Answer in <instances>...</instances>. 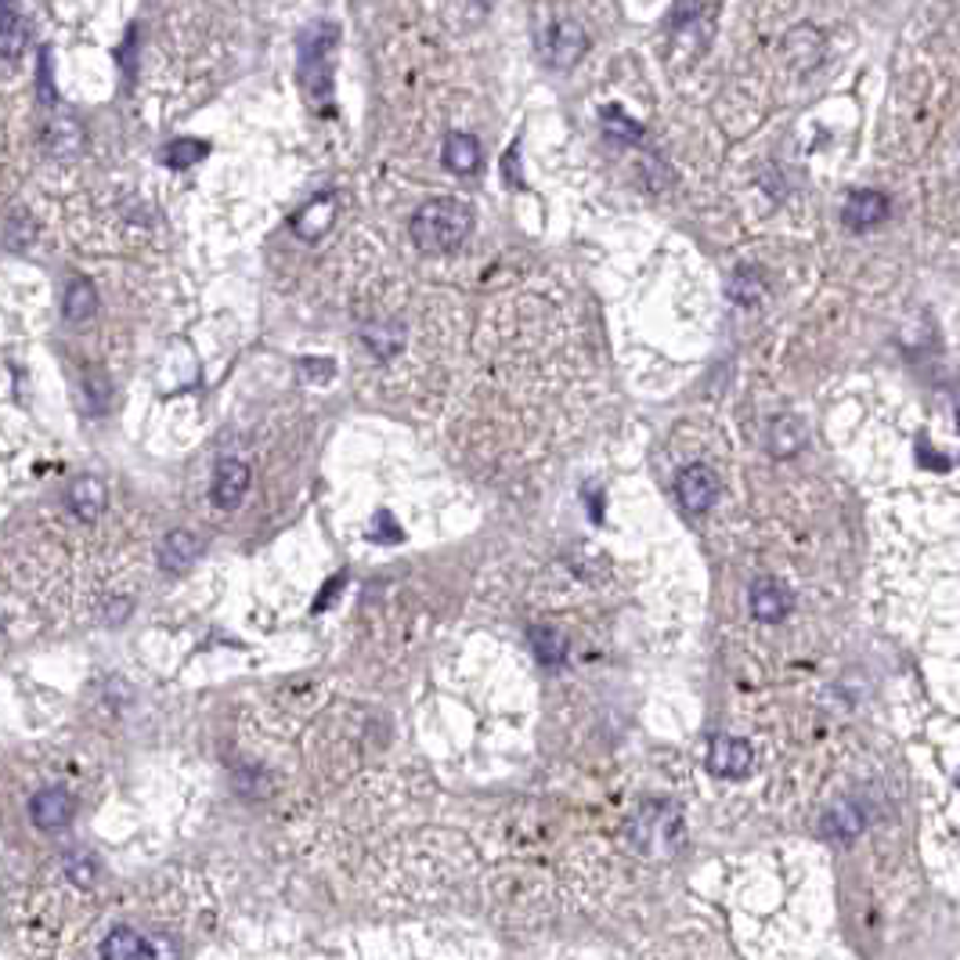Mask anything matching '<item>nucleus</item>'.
<instances>
[{"label":"nucleus","instance_id":"obj_12","mask_svg":"<svg viewBox=\"0 0 960 960\" xmlns=\"http://www.w3.org/2000/svg\"><path fill=\"white\" fill-rule=\"evenodd\" d=\"M196 557H199V538L191 535V531H171L166 541H163V549H160L163 568L174 571V574L188 571L191 563H196Z\"/></svg>","mask_w":960,"mask_h":960},{"label":"nucleus","instance_id":"obj_17","mask_svg":"<svg viewBox=\"0 0 960 960\" xmlns=\"http://www.w3.org/2000/svg\"><path fill=\"white\" fill-rule=\"evenodd\" d=\"M207 152H210L207 141L180 138V141L171 145V152H166V163H171V171H188V166H196Z\"/></svg>","mask_w":960,"mask_h":960},{"label":"nucleus","instance_id":"obj_11","mask_svg":"<svg viewBox=\"0 0 960 960\" xmlns=\"http://www.w3.org/2000/svg\"><path fill=\"white\" fill-rule=\"evenodd\" d=\"M70 510L80 516V521H98L101 513H105V484H101L98 477H84L73 484L70 491Z\"/></svg>","mask_w":960,"mask_h":960},{"label":"nucleus","instance_id":"obj_21","mask_svg":"<svg viewBox=\"0 0 960 960\" xmlns=\"http://www.w3.org/2000/svg\"><path fill=\"white\" fill-rule=\"evenodd\" d=\"M40 98L54 101V90H51V80H48V54H40Z\"/></svg>","mask_w":960,"mask_h":960},{"label":"nucleus","instance_id":"obj_15","mask_svg":"<svg viewBox=\"0 0 960 960\" xmlns=\"http://www.w3.org/2000/svg\"><path fill=\"white\" fill-rule=\"evenodd\" d=\"M62 311H65V319H70V322L90 319V314L98 311V292H95V286H90L87 278L70 282V289H65V300H62Z\"/></svg>","mask_w":960,"mask_h":960},{"label":"nucleus","instance_id":"obj_22","mask_svg":"<svg viewBox=\"0 0 960 960\" xmlns=\"http://www.w3.org/2000/svg\"><path fill=\"white\" fill-rule=\"evenodd\" d=\"M473 4H477V8H488V4H491V0H473Z\"/></svg>","mask_w":960,"mask_h":960},{"label":"nucleus","instance_id":"obj_7","mask_svg":"<svg viewBox=\"0 0 960 960\" xmlns=\"http://www.w3.org/2000/svg\"><path fill=\"white\" fill-rule=\"evenodd\" d=\"M888 196L885 191H852L849 199H845L841 207V224L852 232H867V228H877V224L888 221Z\"/></svg>","mask_w":960,"mask_h":960},{"label":"nucleus","instance_id":"obj_18","mask_svg":"<svg viewBox=\"0 0 960 960\" xmlns=\"http://www.w3.org/2000/svg\"><path fill=\"white\" fill-rule=\"evenodd\" d=\"M600 123H603V134H611L614 141H639L643 138L639 123H632L628 116H621V109H614V105L600 112Z\"/></svg>","mask_w":960,"mask_h":960},{"label":"nucleus","instance_id":"obj_5","mask_svg":"<svg viewBox=\"0 0 960 960\" xmlns=\"http://www.w3.org/2000/svg\"><path fill=\"white\" fill-rule=\"evenodd\" d=\"M76 812V798L65 787H40L37 795L29 798V820L43 831H59L73 820Z\"/></svg>","mask_w":960,"mask_h":960},{"label":"nucleus","instance_id":"obj_20","mask_svg":"<svg viewBox=\"0 0 960 960\" xmlns=\"http://www.w3.org/2000/svg\"><path fill=\"white\" fill-rule=\"evenodd\" d=\"M759 292H762V286H759V275H755L751 267H740L737 275H733L730 297L737 300V303H755V300H759Z\"/></svg>","mask_w":960,"mask_h":960},{"label":"nucleus","instance_id":"obj_19","mask_svg":"<svg viewBox=\"0 0 960 960\" xmlns=\"http://www.w3.org/2000/svg\"><path fill=\"white\" fill-rule=\"evenodd\" d=\"M770 440H773L776 456H795V451L801 448V440H806V434H801V426L795 420H776Z\"/></svg>","mask_w":960,"mask_h":960},{"label":"nucleus","instance_id":"obj_13","mask_svg":"<svg viewBox=\"0 0 960 960\" xmlns=\"http://www.w3.org/2000/svg\"><path fill=\"white\" fill-rule=\"evenodd\" d=\"M440 160H445L451 174H473L481 166V145H477V138H470V134H451V138L445 141Z\"/></svg>","mask_w":960,"mask_h":960},{"label":"nucleus","instance_id":"obj_14","mask_svg":"<svg viewBox=\"0 0 960 960\" xmlns=\"http://www.w3.org/2000/svg\"><path fill=\"white\" fill-rule=\"evenodd\" d=\"M711 765H715V773L744 776V773H748V765H751V748L744 740L719 737L715 740V751H711Z\"/></svg>","mask_w":960,"mask_h":960},{"label":"nucleus","instance_id":"obj_1","mask_svg":"<svg viewBox=\"0 0 960 960\" xmlns=\"http://www.w3.org/2000/svg\"><path fill=\"white\" fill-rule=\"evenodd\" d=\"M199 910L177 881H149L95 902L65 935L62 960H185Z\"/></svg>","mask_w":960,"mask_h":960},{"label":"nucleus","instance_id":"obj_10","mask_svg":"<svg viewBox=\"0 0 960 960\" xmlns=\"http://www.w3.org/2000/svg\"><path fill=\"white\" fill-rule=\"evenodd\" d=\"M333 217H336V199L319 196L292 217V232H297L300 239H319V235L333 224Z\"/></svg>","mask_w":960,"mask_h":960},{"label":"nucleus","instance_id":"obj_8","mask_svg":"<svg viewBox=\"0 0 960 960\" xmlns=\"http://www.w3.org/2000/svg\"><path fill=\"white\" fill-rule=\"evenodd\" d=\"M585 48H589V37H585V29L578 26V22H557V26H552L549 62L557 65V70H571V65L585 54Z\"/></svg>","mask_w":960,"mask_h":960},{"label":"nucleus","instance_id":"obj_4","mask_svg":"<svg viewBox=\"0 0 960 960\" xmlns=\"http://www.w3.org/2000/svg\"><path fill=\"white\" fill-rule=\"evenodd\" d=\"M675 495H680L683 510L686 513H705L715 506L719 499V477L715 470L700 466V462H694V466H683L680 477H675Z\"/></svg>","mask_w":960,"mask_h":960},{"label":"nucleus","instance_id":"obj_2","mask_svg":"<svg viewBox=\"0 0 960 960\" xmlns=\"http://www.w3.org/2000/svg\"><path fill=\"white\" fill-rule=\"evenodd\" d=\"M473 228V207L466 199L456 196H440L423 202L420 210L412 213V242L420 246L423 253H451L466 242V235Z\"/></svg>","mask_w":960,"mask_h":960},{"label":"nucleus","instance_id":"obj_9","mask_svg":"<svg viewBox=\"0 0 960 960\" xmlns=\"http://www.w3.org/2000/svg\"><path fill=\"white\" fill-rule=\"evenodd\" d=\"M790 593L784 589V585H776L770 578L755 582L751 585V614L759 621H781L787 611H790Z\"/></svg>","mask_w":960,"mask_h":960},{"label":"nucleus","instance_id":"obj_16","mask_svg":"<svg viewBox=\"0 0 960 960\" xmlns=\"http://www.w3.org/2000/svg\"><path fill=\"white\" fill-rule=\"evenodd\" d=\"M26 48V22L18 18V11L4 4V18H0V51L4 59H18V51Z\"/></svg>","mask_w":960,"mask_h":960},{"label":"nucleus","instance_id":"obj_6","mask_svg":"<svg viewBox=\"0 0 960 960\" xmlns=\"http://www.w3.org/2000/svg\"><path fill=\"white\" fill-rule=\"evenodd\" d=\"M246 488H250V466L242 459H221L217 470H213V484H210V499L221 506V510H235L246 499Z\"/></svg>","mask_w":960,"mask_h":960},{"label":"nucleus","instance_id":"obj_3","mask_svg":"<svg viewBox=\"0 0 960 960\" xmlns=\"http://www.w3.org/2000/svg\"><path fill=\"white\" fill-rule=\"evenodd\" d=\"M336 40H340V33H336L333 22H319V26H311L300 37V76L308 80V87L319 90L325 109H329V90H333L329 54L336 51Z\"/></svg>","mask_w":960,"mask_h":960}]
</instances>
